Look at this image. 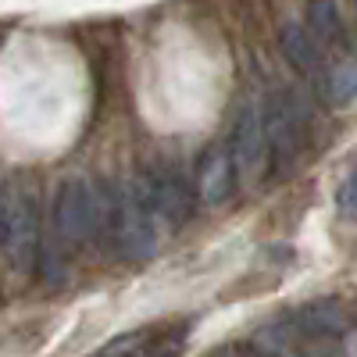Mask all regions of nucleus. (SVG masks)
Here are the masks:
<instances>
[{
  "instance_id": "9",
  "label": "nucleus",
  "mask_w": 357,
  "mask_h": 357,
  "mask_svg": "<svg viewBox=\"0 0 357 357\" xmlns=\"http://www.w3.org/2000/svg\"><path fill=\"white\" fill-rule=\"evenodd\" d=\"M307 25H311V40L321 50H333L347 43V29L340 22V11L333 4H311L307 8Z\"/></svg>"
},
{
  "instance_id": "12",
  "label": "nucleus",
  "mask_w": 357,
  "mask_h": 357,
  "mask_svg": "<svg viewBox=\"0 0 357 357\" xmlns=\"http://www.w3.org/2000/svg\"><path fill=\"white\" fill-rule=\"evenodd\" d=\"M0 247H8V186H0Z\"/></svg>"
},
{
  "instance_id": "10",
  "label": "nucleus",
  "mask_w": 357,
  "mask_h": 357,
  "mask_svg": "<svg viewBox=\"0 0 357 357\" xmlns=\"http://www.w3.org/2000/svg\"><path fill=\"white\" fill-rule=\"evenodd\" d=\"M329 86H333V100L336 104L350 100L357 93V65H350V61L336 65V72L329 75Z\"/></svg>"
},
{
  "instance_id": "8",
  "label": "nucleus",
  "mask_w": 357,
  "mask_h": 357,
  "mask_svg": "<svg viewBox=\"0 0 357 357\" xmlns=\"http://www.w3.org/2000/svg\"><path fill=\"white\" fill-rule=\"evenodd\" d=\"M279 47H282V54H286V61L301 72V75H314L318 72V47H314V40L307 36V29L304 25H296V22H286L282 29H279Z\"/></svg>"
},
{
  "instance_id": "4",
  "label": "nucleus",
  "mask_w": 357,
  "mask_h": 357,
  "mask_svg": "<svg viewBox=\"0 0 357 357\" xmlns=\"http://www.w3.org/2000/svg\"><path fill=\"white\" fill-rule=\"evenodd\" d=\"M229 154H232L236 178H240V183H254V178L264 172V165H268V143H264V126H261V114H257L254 104H243L240 114H236Z\"/></svg>"
},
{
  "instance_id": "11",
  "label": "nucleus",
  "mask_w": 357,
  "mask_h": 357,
  "mask_svg": "<svg viewBox=\"0 0 357 357\" xmlns=\"http://www.w3.org/2000/svg\"><path fill=\"white\" fill-rule=\"evenodd\" d=\"M336 204H340V211H343L347 218H357V172H354V175L347 178V183L340 186Z\"/></svg>"
},
{
  "instance_id": "3",
  "label": "nucleus",
  "mask_w": 357,
  "mask_h": 357,
  "mask_svg": "<svg viewBox=\"0 0 357 357\" xmlns=\"http://www.w3.org/2000/svg\"><path fill=\"white\" fill-rule=\"evenodd\" d=\"M186 333H190V321L143 325V329L114 336L97 357H172L178 347H183Z\"/></svg>"
},
{
  "instance_id": "5",
  "label": "nucleus",
  "mask_w": 357,
  "mask_h": 357,
  "mask_svg": "<svg viewBox=\"0 0 357 357\" xmlns=\"http://www.w3.org/2000/svg\"><path fill=\"white\" fill-rule=\"evenodd\" d=\"M139 197L146 200V207L154 211L158 222H168V225H183L193 211V190L186 186L183 175L175 172H151L136 183Z\"/></svg>"
},
{
  "instance_id": "7",
  "label": "nucleus",
  "mask_w": 357,
  "mask_h": 357,
  "mask_svg": "<svg viewBox=\"0 0 357 357\" xmlns=\"http://www.w3.org/2000/svg\"><path fill=\"white\" fill-rule=\"evenodd\" d=\"M236 183H240V178H236V165H232L229 146H211V151L200 158V172H197V193H200V200L225 204Z\"/></svg>"
},
{
  "instance_id": "1",
  "label": "nucleus",
  "mask_w": 357,
  "mask_h": 357,
  "mask_svg": "<svg viewBox=\"0 0 357 357\" xmlns=\"http://www.w3.org/2000/svg\"><path fill=\"white\" fill-rule=\"evenodd\" d=\"M100 222H104L100 183H89L82 175L65 178L54 197V236L65 247H82L89 240H100Z\"/></svg>"
},
{
  "instance_id": "2",
  "label": "nucleus",
  "mask_w": 357,
  "mask_h": 357,
  "mask_svg": "<svg viewBox=\"0 0 357 357\" xmlns=\"http://www.w3.org/2000/svg\"><path fill=\"white\" fill-rule=\"evenodd\" d=\"M264 143H268V172H275L279 178L289 175V168L301 158L307 143V114L289 89H272L264 100Z\"/></svg>"
},
{
  "instance_id": "6",
  "label": "nucleus",
  "mask_w": 357,
  "mask_h": 357,
  "mask_svg": "<svg viewBox=\"0 0 357 357\" xmlns=\"http://www.w3.org/2000/svg\"><path fill=\"white\" fill-rule=\"evenodd\" d=\"M40 240V218H36V204L33 190L22 178L15 186H8V247L18 261H29Z\"/></svg>"
}]
</instances>
